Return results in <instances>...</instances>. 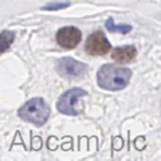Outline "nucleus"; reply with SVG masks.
I'll list each match as a JSON object with an SVG mask.
<instances>
[{
  "label": "nucleus",
  "mask_w": 161,
  "mask_h": 161,
  "mask_svg": "<svg viewBox=\"0 0 161 161\" xmlns=\"http://www.w3.org/2000/svg\"><path fill=\"white\" fill-rule=\"evenodd\" d=\"M132 72L116 64H104L97 72V84L106 91H119L130 83Z\"/></svg>",
  "instance_id": "nucleus-1"
},
{
  "label": "nucleus",
  "mask_w": 161,
  "mask_h": 161,
  "mask_svg": "<svg viewBox=\"0 0 161 161\" xmlns=\"http://www.w3.org/2000/svg\"><path fill=\"white\" fill-rule=\"evenodd\" d=\"M18 116L25 122H30L35 126H43L50 116V107L43 98L35 97L25 102L19 108Z\"/></svg>",
  "instance_id": "nucleus-2"
},
{
  "label": "nucleus",
  "mask_w": 161,
  "mask_h": 161,
  "mask_svg": "<svg viewBox=\"0 0 161 161\" xmlns=\"http://www.w3.org/2000/svg\"><path fill=\"white\" fill-rule=\"evenodd\" d=\"M88 93L87 91L74 87L65 91L57 102V108L60 113L67 116H77L83 111L82 98L86 97Z\"/></svg>",
  "instance_id": "nucleus-3"
},
{
  "label": "nucleus",
  "mask_w": 161,
  "mask_h": 161,
  "mask_svg": "<svg viewBox=\"0 0 161 161\" xmlns=\"http://www.w3.org/2000/svg\"><path fill=\"white\" fill-rule=\"evenodd\" d=\"M55 69L60 77L65 79H74V78H79L84 75L87 70V65L82 62L75 60L74 58L65 57L57 62Z\"/></svg>",
  "instance_id": "nucleus-4"
},
{
  "label": "nucleus",
  "mask_w": 161,
  "mask_h": 161,
  "mask_svg": "<svg viewBox=\"0 0 161 161\" xmlns=\"http://www.w3.org/2000/svg\"><path fill=\"white\" fill-rule=\"evenodd\" d=\"M84 49L91 55H104L111 50V43L102 31H94L87 38Z\"/></svg>",
  "instance_id": "nucleus-5"
},
{
  "label": "nucleus",
  "mask_w": 161,
  "mask_h": 161,
  "mask_svg": "<svg viewBox=\"0 0 161 161\" xmlns=\"http://www.w3.org/2000/svg\"><path fill=\"white\" fill-rule=\"evenodd\" d=\"M82 39V33L75 26H64L57 33V43L64 49L75 48Z\"/></svg>",
  "instance_id": "nucleus-6"
},
{
  "label": "nucleus",
  "mask_w": 161,
  "mask_h": 161,
  "mask_svg": "<svg viewBox=\"0 0 161 161\" xmlns=\"http://www.w3.org/2000/svg\"><path fill=\"white\" fill-rule=\"evenodd\" d=\"M137 54V50L133 45H125V47H117L112 50L111 57L118 63H128L132 59H135Z\"/></svg>",
  "instance_id": "nucleus-7"
},
{
  "label": "nucleus",
  "mask_w": 161,
  "mask_h": 161,
  "mask_svg": "<svg viewBox=\"0 0 161 161\" xmlns=\"http://www.w3.org/2000/svg\"><path fill=\"white\" fill-rule=\"evenodd\" d=\"M14 38L15 35L10 30H4L0 33V54H3L10 48V45L14 42Z\"/></svg>",
  "instance_id": "nucleus-8"
},
{
  "label": "nucleus",
  "mask_w": 161,
  "mask_h": 161,
  "mask_svg": "<svg viewBox=\"0 0 161 161\" xmlns=\"http://www.w3.org/2000/svg\"><path fill=\"white\" fill-rule=\"evenodd\" d=\"M106 28L112 31V33H122V34H127L132 30V26L128 25V24H121V25H117L114 23V20L112 18H108L106 20Z\"/></svg>",
  "instance_id": "nucleus-9"
},
{
  "label": "nucleus",
  "mask_w": 161,
  "mask_h": 161,
  "mask_svg": "<svg viewBox=\"0 0 161 161\" xmlns=\"http://www.w3.org/2000/svg\"><path fill=\"white\" fill-rule=\"evenodd\" d=\"M69 6V3H53V4H48L43 8V10H60L63 8Z\"/></svg>",
  "instance_id": "nucleus-10"
}]
</instances>
